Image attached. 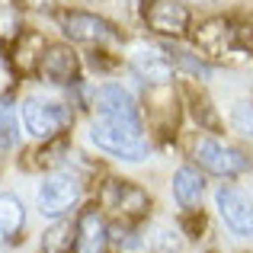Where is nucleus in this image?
<instances>
[{
    "instance_id": "13",
    "label": "nucleus",
    "mask_w": 253,
    "mask_h": 253,
    "mask_svg": "<svg viewBox=\"0 0 253 253\" xmlns=\"http://www.w3.org/2000/svg\"><path fill=\"white\" fill-rule=\"evenodd\" d=\"M131 68H135V74L141 77V81H148L154 86L170 84L173 74H176L167 48H138L135 55H131Z\"/></svg>"
},
{
    "instance_id": "20",
    "label": "nucleus",
    "mask_w": 253,
    "mask_h": 253,
    "mask_svg": "<svg viewBox=\"0 0 253 253\" xmlns=\"http://www.w3.org/2000/svg\"><path fill=\"white\" fill-rule=\"evenodd\" d=\"M19 3L16 0H0V39L19 36Z\"/></svg>"
},
{
    "instance_id": "8",
    "label": "nucleus",
    "mask_w": 253,
    "mask_h": 253,
    "mask_svg": "<svg viewBox=\"0 0 253 253\" xmlns=\"http://www.w3.org/2000/svg\"><path fill=\"white\" fill-rule=\"evenodd\" d=\"M215 205L221 215L224 228L237 237H253V205L244 192H237L234 186H221L215 192Z\"/></svg>"
},
{
    "instance_id": "7",
    "label": "nucleus",
    "mask_w": 253,
    "mask_h": 253,
    "mask_svg": "<svg viewBox=\"0 0 253 253\" xmlns=\"http://www.w3.org/2000/svg\"><path fill=\"white\" fill-rule=\"evenodd\" d=\"M141 16H144V23H148L151 32L167 36V39L186 36V29H189V23H192L189 6L179 3V0H144Z\"/></svg>"
},
{
    "instance_id": "2",
    "label": "nucleus",
    "mask_w": 253,
    "mask_h": 253,
    "mask_svg": "<svg viewBox=\"0 0 253 253\" xmlns=\"http://www.w3.org/2000/svg\"><path fill=\"white\" fill-rule=\"evenodd\" d=\"M74 122V109L64 103H55V99H26L23 103V125L26 131H29L32 138H45V141H51V138H58L68 125Z\"/></svg>"
},
{
    "instance_id": "5",
    "label": "nucleus",
    "mask_w": 253,
    "mask_h": 253,
    "mask_svg": "<svg viewBox=\"0 0 253 253\" xmlns=\"http://www.w3.org/2000/svg\"><path fill=\"white\" fill-rule=\"evenodd\" d=\"M81 199V179L71 173H51L39 186V211L45 218H61Z\"/></svg>"
},
{
    "instance_id": "19",
    "label": "nucleus",
    "mask_w": 253,
    "mask_h": 253,
    "mask_svg": "<svg viewBox=\"0 0 253 253\" xmlns=\"http://www.w3.org/2000/svg\"><path fill=\"white\" fill-rule=\"evenodd\" d=\"M164 48H167L173 68L186 71V74H192V77H202V81L211 74V68H209V64H205L199 55H192V51H183V48H176V45H164Z\"/></svg>"
},
{
    "instance_id": "9",
    "label": "nucleus",
    "mask_w": 253,
    "mask_h": 253,
    "mask_svg": "<svg viewBox=\"0 0 253 253\" xmlns=\"http://www.w3.org/2000/svg\"><path fill=\"white\" fill-rule=\"evenodd\" d=\"M99 199H103L106 209H116L119 215H125V218H141V215H148V209H151L148 192L131 186V183H125V179H109V183L103 186V196Z\"/></svg>"
},
{
    "instance_id": "18",
    "label": "nucleus",
    "mask_w": 253,
    "mask_h": 253,
    "mask_svg": "<svg viewBox=\"0 0 253 253\" xmlns=\"http://www.w3.org/2000/svg\"><path fill=\"white\" fill-rule=\"evenodd\" d=\"M13 148H19V119H16L13 96L6 93L0 99V151H13Z\"/></svg>"
},
{
    "instance_id": "1",
    "label": "nucleus",
    "mask_w": 253,
    "mask_h": 253,
    "mask_svg": "<svg viewBox=\"0 0 253 253\" xmlns=\"http://www.w3.org/2000/svg\"><path fill=\"white\" fill-rule=\"evenodd\" d=\"M90 141L96 144L103 154L116 157V161H125V164H138L148 157V141H144L141 128L138 125H122V122H93L90 128Z\"/></svg>"
},
{
    "instance_id": "15",
    "label": "nucleus",
    "mask_w": 253,
    "mask_h": 253,
    "mask_svg": "<svg viewBox=\"0 0 253 253\" xmlns=\"http://www.w3.org/2000/svg\"><path fill=\"white\" fill-rule=\"evenodd\" d=\"M205 192V179L196 167H179L173 173V199H176L183 209H192V205L202 199Z\"/></svg>"
},
{
    "instance_id": "10",
    "label": "nucleus",
    "mask_w": 253,
    "mask_h": 253,
    "mask_svg": "<svg viewBox=\"0 0 253 253\" xmlns=\"http://www.w3.org/2000/svg\"><path fill=\"white\" fill-rule=\"evenodd\" d=\"M192 39L196 48L209 58H228L237 51V29H231L228 19H205Z\"/></svg>"
},
{
    "instance_id": "14",
    "label": "nucleus",
    "mask_w": 253,
    "mask_h": 253,
    "mask_svg": "<svg viewBox=\"0 0 253 253\" xmlns=\"http://www.w3.org/2000/svg\"><path fill=\"white\" fill-rule=\"evenodd\" d=\"M23 224H26V209H23V202H19V196L0 192V247L16 241Z\"/></svg>"
},
{
    "instance_id": "17",
    "label": "nucleus",
    "mask_w": 253,
    "mask_h": 253,
    "mask_svg": "<svg viewBox=\"0 0 253 253\" xmlns=\"http://www.w3.org/2000/svg\"><path fill=\"white\" fill-rule=\"evenodd\" d=\"M74 244H77V224H71V221H55L42 237L45 253H71Z\"/></svg>"
},
{
    "instance_id": "11",
    "label": "nucleus",
    "mask_w": 253,
    "mask_h": 253,
    "mask_svg": "<svg viewBox=\"0 0 253 253\" xmlns=\"http://www.w3.org/2000/svg\"><path fill=\"white\" fill-rule=\"evenodd\" d=\"M39 74L48 84H77V74H81V61L71 51V45H48L39 61Z\"/></svg>"
},
{
    "instance_id": "3",
    "label": "nucleus",
    "mask_w": 253,
    "mask_h": 253,
    "mask_svg": "<svg viewBox=\"0 0 253 253\" xmlns=\"http://www.w3.org/2000/svg\"><path fill=\"white\" fill-rule=\"evenodd\" d=\"M90 106L106 122H122V125H138V128H141L138 103L122 84H99L96 90L90 93Z\"/></svg>"
},
{
    "instance_id": "16",
    "label": "nucleus",
    "mask_w": 253,
    "mask_h": 253,
    "mask_svg": "<svg viewBox=\"0 0 253 253\" xmlns=\"http://www.w3.org/2000/svg\"><path fill=\"white\" fill-rule=\"evenodd\" d=\"M45 48H48V45H45V39L39 36V32H19L16 36V64H19V71L39 68Z\"/></svg>"
},
{
    "instance_id": "12",
    "label": "nucleus",
    "mask_w": 253,
    "mask_h": 253,
    "mask_svg": "<svg viewBox=\"0 0 253 253\" xmlns=\"http://www.w3.org/2000/svg\"><path fill=\"white\" fill-rule=\"evenodd\" d=\"M109 250V224L103 221V215L93 209H84L77 218V244L74 253H106Z\"/></svg>"
},
{
    "instance_id": "21",
    "label": "nucleus",
    "mask_w": 253,
    "mask_h": 253,
    "mask_svg": "<svg viewBox=\"0 0 253 253\" xmlns=\"http://www.w3.org/2000/svg\"><path fill=\"white\" fill-rule=\"evenodd\" d=\"M231 125H234V131L253 138V103H250V99L234 103V109H231Z\"/></svg>"
},
{
    "instance_id": "6",
    "label": "nucleus",
    "mask_w": 253,
    "mask_h": 253,
    "mask_svg": "<svg viewBox=\"0 0 253 253\" xmlns=\"http://www.w3.org/2000/svg\"><path fill=\"white\" fill-rule=\"evenodd\" d=\"M196 161H199L202 170L215 173V176H224V179L241 176V173L250 170V157L244 154V151L228 148V144H221V141H211V138H205V141L196 144Z\"/></svg>"
},
{
    "instance_id": "4",
    "label": "nucleus",
    "mask_w": 253,
    "mask_h": 253,
    "mask_svg": "<svg viewBox=\"0 0 253 253\" xmlns=\"http://www.w3.org/2000/svg\"><path fill=\"white\" fill-rule=\"evenodd\" d=\"M61 29L71 42L81 45H112L119 42V29L109 23V19L96 16V13H84V10H68L61 13Z\"/></svg>"
},
{
    "instance_id": "22",
    "label": "nucleus",
    "mask_w": 253,
    "mask_h": 253,
    "mask_svg": "<svg viewBox=\"0 0 253 253\" xmlns=\"http://www.w3.org/2000/svg\"><path fill=\"white\" fill-rule=\"evenodd\" d=\"M189 3H215V0H189Z\"/></svg>"
}]
</instances>
